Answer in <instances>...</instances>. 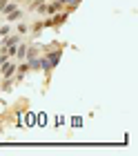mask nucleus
<instances>
[{
    "label": "nucleus",
    "instance_id": "obj_1",
    "mask_svg": "<svg viewBox=\"0 0 138 156\" xmlns=\"http://www.w3.org/2000/svg\"><path fill=\"white\" fill-rule=\"evenodd\" d=\"M0 74L5 78H11L16 74V65H13V62H2V65H0Z\"/></svg>",
    "mask_w": 138,
    "mask_h": 156
},
{
    "label": "nucleus",
    "instance_id": "obj_3",
    "mask_svg": "<svg viewBox=\"0 0 138 156\" xmlns=\"http://www.w3.org/2000/svg\"><path fill=\"white\" fill-rule=\"evenodd\" d=\"M0 62H2V56H0Z\"/></svg>",
    "mask_w": 138,
    "mask_h": 156
},
{
    "label": "nucleus",
    "instance_id": "obj_2",
    "mask_svg": "<svg viewBox=\"0 0 138 156\" xmlns=\"http://www.w3.org/2000/svg\"><path fill=\"white\" fill-rule=\"evenodd\" d=\"M47 60H49V65H51V67H56V62L60 60V51H51L47 56Z\"/></svg>",
    "mask_w": 138,
    "mask_h": 156
}]
</instances>
